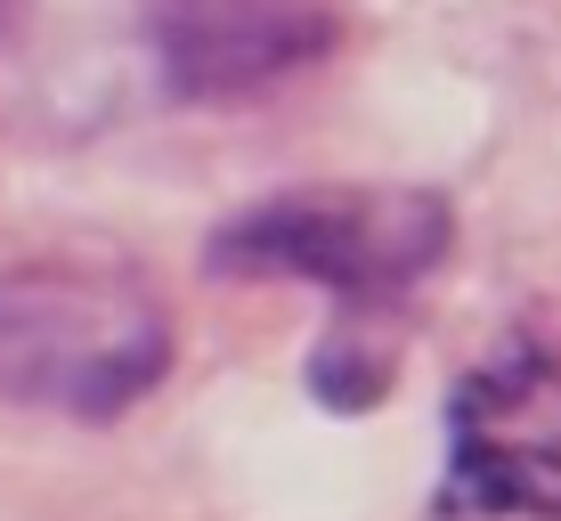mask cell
I'll list each match as a JSON object with an SVG mask.
<instances>
[{
	"mask_svg": "<svg viewBox=\"0 0 561 521\" xmlns=\"http://www.w3.org/2000/svg\"><path fill=\"white\" fill-rule=\"evenodd\" d=\"M448 237V196L432 188H285V196L237 212L204 245V261L220 278H301L375 310V302L408 294L415 278H432Z\"/></svg>",
	"mask_w": 561,
	"mask_h": 521,
	"instance_id": "obj_2",
	"label": "cell"
},
{
	"mask_svg": "<svg viewBox=\"0 0 561 521\" xmlns=\"http://www.w3.org/2000/svg\"><path fill=\"white\" fill-rule=\"evenodd\" d=\"M171 318L130 269H0V408L106 423L163 383Z\"/></svg>",
	"mask_w": 561,
	"mask_h": 521,
	"instance_id": "obj_1",
	"label": "cell"
},
{
	"mask_svg": "<svg viewBox=\"0 0 561 521\" xmlns=\"http://www.w3.org/2000/svg\"><path fill=\"white\" fill-rule=\"evenodd\" d=\"M147 42L171 90L228 99L334 49V0H147Z\"/></svg>",
	"mask_w": 561,
	"mask_h": 521,
	"instance_id": "obj_4",
	"label": "cell"
},
{
	"mask_svg": "<svg viewBox=\"0 0 561 521\" xmlns=\"http://www.w3.org/2000/svg\"><path fill=\"white\" fill-rule=\"evenodd\" d=\"M439 513L561 521V335H520L513 351L456 383Z\"/></svg>",
	"mask_w": 561,
	"mask_h": 521,
	"instance_id": "obj_3",
	"label": "cell"
},
{
	"mask_svg": "<svg viewBox=\"0 0 561 521\" xmlns=\"http://www.w3.org/2000/svg\"><path fill=\"white\" fill-rule=\"evenodd\" d=\"M391 366H399V335L391 326H334L309 359V392L325 408H375L391 392Z\"/></svg>",
	"mask_w": 561,
	"mask_h": 521,
	"instance_id": "obj_5",
	"label": "cell"
}]
</instances>
